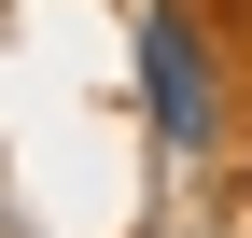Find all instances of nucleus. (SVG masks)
<instances>
[{
    "mask_svg": "<svg viewBox=\"0 0 252 238\" xmlns=\"http://www.w3.org/2000/svg\"><path fill=\"white\" fill-rule=\"evenodd\" d=\"M140 84H154V126L168 140H210V56L182 14H140Z\"/></svg>",
    "mask_w": 252,
    "mask_h": 238,
    "instance_id": "obj_1",
    "label": "nucleus"
}]
</instances>
